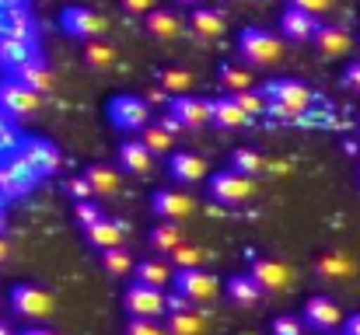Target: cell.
I'll list each match as a JSON object with an SVG mask.
<instances>
[{
  "instance_id": "obj_28",
  "label": "cell",
  "mask_w": 360,
  "mask_h": 335,
  "mask_svg": "<svg viewBox=\"0 0 360 335\" xmlns=\"http://www.w3.org/2000/svg\"><path fill=\"white\" fill-rule=\"evenodd\" d=\"M0 35H11V39H21V42H35V25H32V18H28V11L21 4L7 7L4 25H0Z\"/></svg>"
},
{
  "instance_id": "obj_49",
  "label": "cell",
  "mask_w": 360,
  "mask_h": 335,
  "mask_svg": "<svg viewBox=\"0 0 360 335\" xmlns=\"http://www.w3.org/2000/svg\"><path fill=\"white\" fill-rule=\"evenodd\" d=\"M21 335H56V332H49V329H28V332H21Z\"/></svg>"
},
{
  "instance_id": "obj_33",
  "label": "cell",
  "mask_w": 360,
  "mask_h": 335,
  "mask_svg": "<svg viewBox=\"0 0 360 335\" xmlns=\"http://www.w3.org/2000/svg\"><path fill=\"white\" fill-rule=\"evenodd\" d=\"M147 241H150V248L154 251H175L179 244H182V227L179 223H172V221H161V223H154L150 227V234H147Z\"/></svg>"
},
{
  "instance_id": "obj_27",
  "label": "cell",
  "mask_w": 360,
  "mask_h": 335,
  "mask_svg": "<svg viewBox=\"0 0 360 335\" xmlns=\"http://www.w3.org/2000/svg\"><path fill=\"white\" fill-rule=\"evenodd\" d=\"M116 157H120V168L133 171V175H147L150 164H154V154H150L140 140H122L120 150H116Z\"/></svg>"
},
{
  "instance_id": "obj_3",
  "label": "cell",
  "mask_w": 360,
  "mask_h": 335,
  "mask_svg": "<svg viewBox=\"0 0 360 335\" xmlns=\"http://www.w3.org/2000/svg\"><path fill=\"white\" fill-rule=\"evenodd\" d=\"M207 189H210V199L221 203V206H241L255 196V182L248 175L235 171V168H221L217 175H210Z\"/></svg>"
},
{
  "instance_id": "obj_57",
  "label": "cell",
  "mask_w": 360,
  "mask_h": 335,
  "mask_svg": "<svg viewBox=\"0 0 360 335\" xmlns=\"http://www.w3.org/2000/svg\"><path fill=\"white\" fill-rule=\"evenodd\" d=\"M357 178H360V168H357Z\"/></svg>"
},
{
  "instance_id": "obj_1",
  "label": "cell",
  "mask_w": 360,
  "mask_h": 335,
  "mask_svg": "<svg viewBox=\"0 0 360 335\" xmlns=\"http://www.w3.org/2000/svg\"><path fill=\"white\" fill-rule=\"evenodd\" d=\"M259 95L266 98V112L276 115V119H297L301 112L311 105V91L308 84L294 81V77H276V81H266L259 88Z\"/></svg>"
},
{
  "instance_id": "obj_14",
  "label": "cell",
  "mask_w": 360,
  "mask_h": 335,
  "mask_svg": "<svg viewBox=\"0 0 360 335\" xmlns=\"http://www.w3.org/2000/svg\"><path fill=\"white\" fill-rule=\"evenodd\" d=\"M150 210L158 214V221H186L193 210H196V203H193V196L189 192H182V189H158L154 192V199H150Z\"/></svg>"
},
{
  "instance_id": "obj_40",
  "label": "cell",
  "mask_w": 360,
  "mask_h": 335,
  "mask_svg": "<svg viewBox=\"0 0 360 335\" xmlns=\"http://www.w3.org/2000/svg\"><path fill=\"white\" fill-rule=\"evenodd\" d=\"M231 98L238 102V109L245 112L248 119H252V115H262V112H266V98H262V95H259L255 88H248V91H238V95H231Z\"/></svg>"
},
{
  "instance_id": "obj_4",
  "label": "cell",
  "mask_w": 360,
  "mask_h": 335,
  "mask_svg": "<svg viewBox=\"0 0 360 335\" xmlns=\"http://www.w3.org/2000/svg\"><path fill=\"white\" fill-rule=\"evenodd\" d=\"M105 115H109L112 129L129 133V136L140 133L143 126H150V105H147L140 95H116V98H109Z\"/></svg>"
},
{
  "instance_id": "obj_50",
  "label": "cell",
  "mask_w": 360,
  "mask_h": 335,
  "mask_svg": "<svg viewBox=\"0 0 360 335\" xmlns=\"http://www.w3.org/2000/svg\"><path fill=\"white\" fill-rule=\"evenodd\" d=\"M7 251H11V248H7V241H4V234H0V262L7 258Z\"/></svg>"
},
{
  "instance_id": "obj_6",
  "label": "cell",
  "mask_w": 360,
  "mask_h": 335,
  "mask_svg": "<svg viewBox=\"0 0 360 335\" xmlns=\"http://www.w3.org/2000/svg\"><path fill=\"white\" fill-rule=\"evenodd\" d=\"M172 287H175V294H179L182 301H189V304H210V301L217 297V290H221L217 276H210L207 269H175Z\"/></svg>"
},
{
  "instance_id": "obj_54",
  "label": "cell",
  "mask_w": 360,
  "mask_h": 335,
  "mask_svg": "<svg viewBox=\"0 0 360 335\" xmlns=\"http://www.w3.org/2000/svg\"><path fill=\"white\" fill-rule=\"evenodd\" d=\"M0 230H4V217H0Z\"/></svg>"
},
{
  "instance_id": "obj_12",
  "label": "cell",
  "mask_w": 360,
  "mask_h": 335,
  "mask_svg": "<svg viewBox=\"0 0 360 335\" xmlns=\"http://www.w3.org/2000/svg\"><path fill=\"white\" fill-rule=\"evenodd\" d=\"M301 322L311 332H336L343 325V311L333 297H308V304L301 311Z\"/></svg>"
},
{
  "instance_id": "obj_42",
  "label": "cell",
  "mask_w": 360,
  "mask_h": 335,
  "mask_svg": "<svg viewBox=\"0 0 360 335\" xmlns=\"http://www.w3.org/2000/svg\"><path fill=\"white\" fill-rule=\"evenodd\" d=\"M126 335H168V332H165V325L154 322V318H129Z\"/></svg>"
},
{
  "instance_id": "obj_16",
  "label": "cell",
  "mask_w": 360,
  "mask_h": 335,
  "mask_svg": "<svg viewBox=\"0 0 360 335\" xmlns=\"http://www.w3.org/2000/svg\"><path fill=\"white\" fill-rule=\"evenodd\" d=\"M168 175H172V182H179V185H196V182H207V178H210V168H207V161H203L200 154H193V150H175V154L168 157Z\"/></svg>"
},
{
  "instance_id": "obj_44",
  "label": "cell",
  "mask_w": 360,
  "mask_h": 335,
  "mask_svg": "<svg viewBox=\"0 0 360 335\" xmlns=\"http://www.w3.org/2000/svg\"><path fill=\"white\" fill-rule=\"evenodd\" d=\"M290 7H297V11H304V14L319 18V14H326V11L333 7V0H290Z\"/></svg>"
},
{
  "instance_id": "obj_37",
  "label": "cell",
  "mask_w": 360,
  "mask_h": 335,
  "mask_svg": "<svg viewBox=\"0 0 360 335\" xmlns=\"http://www.w3.org/2000/svg\"><path fill=\"white\" fill-rule=\"evenodd\" d=\"M203 258H207V251L196 248V244H186V241L175 251H168V265L172 269H203Z\"/></svg>"
},
{
  "instance_id": "obj_59",
  "label": "cell",
  "mask_w": 360,
  "mask_h": 335,
  "mask_svg": "<svg viewBox=\"0 0 360 335\" xmlns=\"http://www.w3.org/2000/svg\"><path fill=\"white\" fill-rule=\"evenodd\" d=\"M11 335H14V332H11Z\"/></svg>"
},
{
  "instance_id": "obj_7",
  "label": "cell",
  "mask_w": 360,
  "mask_h": 335,
  "mask_svg": "<svg viewBox=\"0 0 360 335\" xmlns=\"http://www.w3.org/2000/svg\"><path fill=\"white\" fill-rule=\"evenodd\" d=\"M165 290H154V287H143V283H129L126 290H122V308H126V315L129 318H154V322H161L165 318Z\"/></svg>"
},
{
  "instance_id": "obj_38",
  "label": "cell",
  "mask_w": 360,
  "mask_h": 335,
  "mask_svg": "<svg viewBox=\"0 0 360 335\" xmlns=\"http://www.w3.org/2000/svg\"><path fill=\"white\" fill-rule=\"evenodd\" d=\"M140 133H143V136H140V143H143V147H147L154 157H158V154H168V150H172V143H175V136H172V133H165L158 122L143 126Z\"/></svg>"
},
{
  "instance_id": "obj_24",
  "label": "cell",
  "mask_w": 360,
  "mask_h": 335,
  "mask_svg": "<svg viewBox=\"0 0 360 335\" xmlns=\"http://www.w3.org/2000/svg\"><path fill=\"white\" fill-rule=\"evenodd\" d=\"M210 122L217 129H241L248 122V115L238 109V102L231 95H221V98H210Z\"/></svg>"
},
{
  "instance_id": "obj_22",
  "label": "cell",
  "mask_w": 360,
  "mask_h": 335,
  "mask_svg": "<svg viewBox=\"0 0 360 335\" xmlns=\"http://www.w3.org/2000/svg\"><path fill=\"white\" fill-rule=\"evenodd\" d=\"M315 49L322 53V56H343L347 49H350V32L343 28V25H319V32H315Z\"/></svg>"
},
{
  "instance_id": "obj_48",
  "label": "cell",
  "mask_w": 360,
  "mask_h": 335,
  "mask_svg": "<svg viewBox=\"0 0 360 335\" xmlns=\"http://www.w3.org/2000/svg\"><path fill=\"white\" fill-rule=\"evenodd\" d=\"M343 335H360V315H350L343 322Z\"/></svg>"
},
{
  "instance_id": "obj_21",
  "label": "cell",
  "mask_w": 360,
  "mask_h": 335,
  "mask_svg": "<svg viewBox=\"0 0 360 335\" xmlns=\"http://www.w3.org/2000/svg\"><path fill=\"white\" fill-rule=\"evenodd\" d=\"M133 276H136V283H143V287H154V290H165L168 283H172V276H175V269L165 262V258H140L136 265H133Z\"/></svg>"
},
{
  "instance_id": "obj_26",
  "label": "cell",
  "mask_w": 360,
  "mask_h": 335,
  "mask_svg": "<svg viewBox=\"0 0 360 335\" xmlns=\"http://www.w3.org/2000/svg\"><path fill=\"white\" fill-rule=\"evenodd\" d=\"M165 332L168 335H203V315L186 304L179 311H165Z\"/></svg>"
},
{
  "instance_id": "obj_10",
  "label": "cell",
  "mask_w": 360,
  "mask_h": 335,
  "mask_svg": "<svg viewBox=\"0 0 360 335\" xmlns=\"http://www.w3.org/2000/svg\"><path fill=\"white\" fill-rule=\"evenodd\" d=\"M18 157H21L39 178H42V175H53V171L60 168V150H56V143L46 140V136H25L21 147H18Z\"/></svg>"
},
{
  "instance_id": "obj_35",
  "label": "cell",
  "mask_w": 360,
  "mask_h": 335,
  "mask_svg": "<svg viewBox=\"0 0 360 335\" xmlns=\"http://www.w3.org/2000/svg\"><path fill=\"white\" fill-rule=\"evenodd\" d=\"M231 168L241 171V175H248V178H255V175L269 171V161H266L259 150H252V147H238V150L231 154Z\"/></svg>"
},
{
  "instance_id": "obj_56",
  "label": "cell",
  "mask_w": 360,
  "mask_h": 335,
  "mask_svg": "<svg viewBox=\"0 0 360 335\" xmlns=\"http://www.w3.org/2000/svg\"><path fill=\"white\" fill-rule=\"evenodd\" d=\"M357 129H360V119H357Z\"/></svg>"
},
{
  "instance_id": "obj_8",
  "label": "cell",
  "mask_w": 360,
  "mask_h": 335,
  "mask_svg": "<svg viewBox=\"0 0 360 335\" xmlns=\"http://www.w3.org/2000/svg\"><path fill=\"white\" fill-rule=\"evenodd\" d=\"M11 308H14V315H21V318H28V322H42V318L53 315L56 301H53V294H46V290L35 287V283H18V287L11 290Z\"/></svg>"
},
{
  "instance_id": "obj_41",
  "label": "cell",
  "mask_w": 360,
  "mask_h": 335,
  "mask_svg": "<svg viewBox=\"0 0 360 335\" xmlns=\"http://www.w3.org/2000/svg\"><path fill=\"white\" fill-rule=\"evenodd\" d=\"M74 217H77V223L88 230L91 223H98L105 214H102V206H98L95 199H81V203H74Z\"/></svg>"
},
{
  "instance_id": "obj_52",
  "label": "cell",
  "mask_w": 360,
  "mask_h": 335,
  "mask_svg": "<svg viewBox=\"0 0 360 335\" xmlns=\"http://www.w3.org/2000/svg\"><path fill=\"white\" fill-rule=\"evenodd\" d=\"M0 335H11V329H7V325H4V322H0Z\"/></svg>"
},
{
  "instance_id": "obj_13",
  "label": "cell",
  "mask_w": 360,
  "mask_h": 335,
  "mask_svg": "<svg viewBox=\"0 0 360 335\" xmlns=\"http://www.w3.org/2000/svg\"><path fill=\"white\" fill-rule=\"evenodd\" d=\"M39 182V175L14 154L11 161L0 164V199H14V196H25L32 185Z\"/></svg>"
},
{
  "instance_id": "obj_45",
  "label": "cell",
  "mask_w": 360,
  "mask_h": 335,
  "mask_svg": "<svg viewBox=\"0 0 360 335\" xmlns=\"http://www.w3.org/2000/svg\"><path fill=\"white\" fill-rule=\"evenodd\" d=\"M154 7H158V0H122V11H126V14H133V18H136V14H143V18H147Z\"/></svg>"
},
{
  "instance_id": "obj_9",
  "label": "cell",
  "mask_w": 360,
  "mask_h": 335,
  "mask_svg": "<svg viewBox=\"0 0 360 335\" xmlns=\"http://www.w3.org/2000/svg\"><path fill=\"white\" fill-rule=\"evenodd\" d=\"M42 105V95H35L32 88H25L18 77H4L0 81V112L7 119H28Z\"/></svg>"
},
{
  "instance_id": "obj_51",
  "label": "cell",
  "mask_w": 360,
  "mask_h": 335,
  "mask_svg": "<svg viewBox=\"0 0 360 335\" xmlns=\"http://www.w3.org/2000/svg\"><path fill=\"white\" fill-rule=\"evenodd\" d=\"M179 7H196V4H203V0H175Z\"/></svg>"
},
{
  "instance_id": "obj_29",
  "label": "cell",
  "mask_w": 360,
  "mask_h": 335,
  "mask_svg": "<svg viewBox=\"0 0 360 335\" xmlns=\"http://www.w3.org/2000/svg\"><path fill=\"white\" fill-rule=\"evenodd\" d=\"M32 56H39L35 53V42H21V39H11V35H0V67H7L11 74L21 67V63H28Z\"/></svg>"
},
{
  "instance_id": "obj_18",
  "label": "cell",
  "mask_w": 360,
  "mask_h": 335,
  "mask_svg": "<svg viewBox=\"0 0 360 335\" xmlns=\"http://www.w3.org/2000/svg\"><path fill=\"white\" fill-rule=\"evenodd\" d=\"M280 32H283V39H290V42H311L315 32H319V18H311V14H304V11H297V7H287V11L280 14Z\"/></svg>"
},
{
  "instance_id": "obj_58",
  "label": "cell",
  "mask_w": 360,
  "mask_h": 335,
  "mask_svg": "<svg viewBox=\"0 0 360 335\" xmlns=\"http://www.w3.org/2000/svg\"><path fill=\"white\" fill-rule=\"evenodd\" d=\"M329 335H336V332H329Z\"/></svg>"
},
{
  "instance_id": "obj_30",
  "label": "cell",
  "mask_w": 360,
  "mask_h": 335,
  "mask_svg": "<svg viewBox=\"0 0 360 335\" xmlns=\"http://www.w3.org/2000/svg\"><path fill=\"white\" fill-rule=\"evenodd\" d=\"M217 81L231 91V95H238V91H248L255 81H252V67H245L241 60H224L221 67H217Z\"/></svg>"
},
{
  "instance_id": "obj_53",
  "label": "cell",
  "mask_w": 360,
  "mask_h": 335,
  "mask_svg": "<svg viewBox=\"0 0 360 335\" xmlns=\"http://www.w3.org/2000/svg\"><path fill=\"white\" fill-rule=\"evenodd\" d=\"M4 126H7V115H4V112H0V129H4Z\"/></svg>"
},
{
  "instance_id": "obj_32",
  "label": "cell",
  "mask_w": 360,
  "mask_h": 335,
  "mask_svg": "<svg viewBox=\"0 0 360 335\" xmlns=\"http://www.w3.org/2000/svg\"><path fill=\"white\" fill-rule=\"evenodd\" d=\"M84 182L91 185L95 196H112V192H120V171L109 168V164H91V168H84Z\"/></svg>"
},
{
  "instance_id": "obj_43",
  "label": "cell",
  "mask_w": 360,
  "mask_h": 335,
  "mask_svg": "<svg viewBox=\"0 0 360 335\" xmlns=\"http://www.w3.org/2000/svg\"><path fill=\"white\" fill-rule=\"evenodd\" d=\"M269 335H301V318H294V315H280V318H273Z\"/></svg>"
},
{
  "instance_id": "obj_39",
  "label": "cell",
  "mask_w": 360,
  "mask_h": 335,
  "mask_svg": "<svg viewBox=\"0 0 360 335\" xmlns=\"http://www.w3.org/2000/svg\"><path fill=\"white\" fill-rule=\"evenodd\" d=\"M102 265H105V272L109 276H126L129 269H133V255L126 251V248H105L102 251Z\"/></svg>"
},
{
  "instance_id": "obj_20",
  "label": "cell",
  "mask_w": 360,
  "mask_h": 335,
  "mask_svg": "<svg viewBox=\"0 0 360 335\" xmlns=\"http://www.w3.org/2000/svg\"><path fill=\"white\" fill-rule=\"evenodd\" d=\"M14 77L25 84V88H32L35 95H49L53 91V84H56V77H53V70L39 60V56H32L28 63H21L18 70H14Z\"/></svg>"
},
{
  "instance_id": "obj_47",
  "label": "cell",
  "mask_w": 360,
  "mask_h": 335,
  "mask_svg": "<svg viewBox=\"0 0 360 335\" xmlns=\"http://www.w3.org/2000/svg\"><path fill=\"white\" fill-rule=\"evenodd\" d=\"M343 84H347L350 91H360V60H354V63L343 70Z\"/></svg>"
},
{
  "instance_id": "obj_46",
  "label": "cell",
  "mask_w": 360,
  "mask_h": 335,
  "mask_svg": "<svg viewBox=\"0 0 360 335\" xmlns=\"http://www.w3.org/2000/svg\"><path fill=\"white\" fill-rule=\"evenodd\" d=\"M67 189H70V196H74L77 203H81V199H95V192H91V185L84 182V175H81V178H70Z\"/></svg>"
},
{
  "instance_id": "obj_15",
  "label": "cell",
  "mask_w": 360,
  "mask_h": 335,
  "mask_svg": "<svg viewBox=\"0 0 360 335\" xmlns=\"http://www.w3.org/2000/svg\"><path fill=\"white\" fill-rule=\"evenodd\" d=\"M224 28H228L224 11H217V7H210V4H196V7H189V32H193L200 42H214V39H221Z\"/></svg>"
},
{
  "instance_id": "obj_25",
  "label": "cell",
  "mask_w": 360,
  "mask_h": 335,
  "mask_svg": "<svg viewBox=\"0 0 360 335\" xmlns=\"http://www.w3.org/2000/svg\"><path fill=\"white\" fill-rule=\"evenodd\" d=\"M143 21H147V32L154 39H161V42H172V39L182 35V18L175 11H168V7H154Z\"/></svg>"
},
{
  "instance_id": "obj_5",
  "label": "cell",
  "mask_w": 360,
  "mask_h": 335,
  "mask_svg": "<svg viewBox=\"0 0 360 335\" xmlns=\"http://www.w3.org/2000/svg\"><path fill=\"white\" fill-rule=\"evenodd\" d=\"M60 28H63V35H70L77 42H91V39H102L109 25L98 11H91L84 4H70L60 11Z\"/></svg>"
},
{
  "instance_id": "obj_34",
  "label": "cell",
  "mask_w": 360,
  "mask_h": 335,
  "mask_svg": "<svg viewBox=\"0 0 360 335\" xmlns=\"http://www.w3.org/2000/svg\"><path fill=\"white\" fill-rule=\"evenodd\" d=\"M158 84H161V91H168V95H189L193 91V74L189 70H182V67H165L161 74H158Z\"/></svg>"
},
{
  "instance_id": "obj_31",
  "label": "cell",
  "mask_w": 360,
  "mask_h": 335,
  "mask_svg": "<svg viewBox=\"0 0 360 335\" xmlns=\"http://www.w3.org/2000/svg\"><path fill=\"white\" fill-rule=\"evenodd\" d=\"M350 269H354V265H350V258H347L343 251H322L319 262H315V276H319V280H329V283L347 280Z\"/></svg>"
},
{
  "instance_id": "obj_17",
  "label": "cell",
  "mask_w": 360,
  "mask_h": 335,
  "mask_svg": "<svg viewBox=\"0 0 360 335\" xmlns=\"http://www.w3.org/2000/svg\"><path fill=\"white\" fill-rule=\"evenodd\" d=\"M168 112L179 119L182 129H203L210 122V102L207 98H196V95H179L172 98Z\"/></svg>"
},
{
  "instance_id": "obj_2",
  "label": "cell",
  "mask_w": 360,
  "mask_h": 335,
  "mask_svg": "<svg viewBox=\"0 0 360 335\" xmlns=\"http://www.w3.org/2000/svg\"><path fill=\"white\" fill-rule=\"evenodd\" d=\"M238 53L245 67H273L283 56V42L273 32H266L259 25H248V28L238 32Z\"/></svg>"
},
{
  "instance_id": "obj_19",
  "label": "cell",
  "mask_w": 360,
  "mask_h": 335,
  "mask_svg": "<svg viewBox=\"0 0 360 335\" xmlns=\"http://www.w3.org/2000/svg\"><path fill=\"white\" fill-rule=\"evenodd\" d=\"M126 234H129L126 221H109V217H102L98 223H91V227L84 230L88 244L98 248V251H105V248H120L122 241H126Z\"/></svg>"
},
{
  "instance_id": "obj_11",
  "label": "cell",
  "mask_w": 360,
  "mask_h": 335,
  "mask_svg": "<svg viewBox=\"0 0 360 335\" xmlns=\"http://www.w3.org/2000/svg\"><path fill=\"white\" fill-rule=\"evenodd\" d=\"M248 276L259 283L262 294H283L290 287V269L280 262V258H266V255H255L252 265H248Z\"/></svg>"
},
{
  "instance_id": "obj_23",
  "label": "cell",
  "mask_w": 360,
  "mask_h": 335,
  "mask_svg": "<svg viewBox=\"0 0 360 335\" xmlns=\"http://www.w3.org/2000/svg\"><path fill=\"white\" fill-rule=\"evenodd\" d=\"M224 294H228V301H235L238 308H255V304L262 301V290H259V283H255L248 272L228 276V280H224Z\"/></svg>"
},
{
  "instance_id": "obj_55",
  "label": "cell",
  "mask_w": 360,
  "mask_h": 335,
  "mask_svg": "<svg viewBox=\"0 0 360 335\" xmlns=\"http://www.w3.org/2000/svg\"><path fill=\"white\" fill-rule=\"evenodd\" d=\"M241 335H252V332H241Z\"/></svg>"
},
{
  "instance_id": "obj_36",
  "label": "cell",
  "mask_w": 360,
  "mask_h": 335,
  "mask_svg": "<svg viewBox=\"0 0 360 335\" xmlns=\"http://www.w3.org/2000/svg\"><path fill=\"white\" fill-rule=\"evenodd\" d=\"M84 63L95 67V70H105V67L116 63V49L105 39H91V42H84Z\"/></svg>"
}]
</instances>
